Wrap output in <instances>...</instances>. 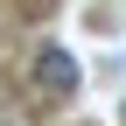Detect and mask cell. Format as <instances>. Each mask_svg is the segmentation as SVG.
<instances>
[{
  "label": "cell",
  "instance_id": "obj_1",
  "mask_svg": "<svg viewBox=\"0 0 126 126\" xmlns=\"http://www.w3.org/2000/svg\"><path fill=\"white\" fill-rule=\"evenodd\" d=\"M35 84L49 91V98H63V91H77V56L63 49V42H42V56H35Z\"/></svg>",
  "mask_w": 126,
  "mask_h": 126
}]
</instances>
